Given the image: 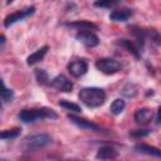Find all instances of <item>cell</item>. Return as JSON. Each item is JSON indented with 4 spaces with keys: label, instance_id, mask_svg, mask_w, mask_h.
Here are the masks:
<instances>
[{
    "label": "cell",
    "instance_id": "22",
    "mask_svg": "<svg viewBox=\"0 0 161 161\" xmlns=\"http://www.w3.org/2000/svg\"><path fill=\"white\" fill-rule=\"evenodd\" d=\"M117 4V1H111V0H101V1H96L94 3V6H97V8H111V6H113V5H116Z\"/></svg>",
    "mask_w": 161,
    "mask_h": 161
},
{
    "label": "cell",
    "instance_id": "4",
    "mask_svg": "<svg viewBox=\"0 0 161 161\" xmlns=\"http://www.w3.org/2000/svg\"><path fill=\"white\" fill-rule=\"evenodd\" d=\"M96 68L104 74H114L121 69L119 62L112 58H102L96 62Z\"/></svg>",
    "mask_w": 161,
    "mask_h": 161
},
{
    "label": "cell",
    "instance_id": "21",
    "mask_svg": "<svg viewBox=\"0 0 161 161\" xmlns=\"http://www.w3.org/2000/svg\"><path fill=\"white\" fill-rule=\"evenodd\" d=\"M1 86H3V91H1V98L4 102H11L13 98H14V92L11 89H8L4 84V82H1Z\"/></svg>",
    "mask_w": 161,
    "mask_h": 161
},
{
    "label": "cell",
    "instance_id": "7",
    "mask_svg": "<svg viewBox=\"0 0 161 161\" xmlns=\"http://www.w3.org/2000/svg\"><path fill=\"white\" fill-rule=\"evenodd\" d=\"M50 84H52L53 88H55L59 92H70L72 88H73V83L67 77H64L63 74L57 75L55 78H53Z\"/></svg>",
    "mask_w": 161,
    "mask_h": 161
},
{
    "label": "cell",
    "instance_id": "24",
    "mask_svg": "<svg viewBox=\"0 0 161 161\" xmlns=\"http://www.w3.org/2000/svg\"><path fill=\"white\" fill-rule=\"evenodd\" d=\"M157 123L161 125V107H158L157 109Z\"/></svg>",
    "mask_w": 161,
    "mask_h": 161
},
{
    "label": "cell",
    "instance_id": "14",
    "mask_svg": "<svg viewBox=\"0 0 161 161\" xmlns=\"http://www.w3.org/2000/svg\"><path fill=\"white\" fill-rule=\"evenodd\" d=\"M136 150L141 153H146V155H151V156H156V157H161V150L153 147V146H150V145H146V143H141V145H137L136 146Z\"/></svg>",
    "mask_w": 161,
    "mask_h": 161
},
{
    "label": "cell",
    "instance_id": "20",
    "mask_svg": "<svg viewBox=\"0 0 161 161\" xmlns=\"http://www.w3.org/2000/svg\"><path fill=\"white\" fill-rule=\"evenodd\" d=\"M35 78H36V80H38L39 84H47L48 80H49L48 73L44 69H36L35 70Z\"/></svg>",
    "mask_w": 161,
    "mask_h": 161
},
{
    "label": "cell",
    "instance_id": "1",
    "mask_svg": "<svg viewBox=\"0 0 161 161\" xmlns=\"http://www.w3.org/2000/svg\"><path fill=\"white\" fill-rule=\"evenodd\" d=\"M78 97L88 107H99L106 101L104 91L97 87H87V88L80 89Z\"/></svg>",
    "mask_w": 161,
    "mask_h": 161
},
{
    "label": "cell",
    "instance_id": "3",
    "mask_svg": "<svg viewBox=\"0 0 161 161\" xmlns=\"http://www.w3.org/2000/svg\"><path fill=\"white\" fill-rule=\"evenodd\" d=\"M52 142V137L47 133H38V135H33V136H28L23 140L20 147L24 151H34L42 147H45L47 145H49Z\"/></svg>",
    "mask_w": 161,
    "mask_h": 161
},
{
    "label": "cell",
    "instance_id": "23",
    "mask_svg": "<svg viewBox=\"0 0 161 161\" xmlns=\"http://www.w3.org/2000/svg\"><path fill=\"white\" fill-rule=\"evenodd\" d=\"M148 133H150L148 130H136V131H131L130 136H132V137H145Z\"/></svg>",
    "mask_w": 161,
    "mask_h": 161
},
{
    "label": "cell",
    "instance_id": "16",
    "mask_svg": "<svg viewBox=\"0 0 161 161\" xmlns=\"http://www.w3.org/2000/svg\"><path fill=\"white\" fill-rule=\"evenodd\" d=\"M119 44H122L127 50H128V53H131L135 58H140V52H138V49H137V47L131 42V40H127V39H122L121 42H119Z\"/></svg>",
    "mask_w": 161,
    "mask_h": 161
},
{
    "label": "cell",
    "instance_id": "6",
    "mask_svg": "<svg viewBox=\"0 0 161 161\" xmlns=\"http://www.w3.org/2000/svg\"><path fill=\"white\" fill-rule=\"evenodd\" d=\"M75 38H77V40H79L82 44H84L88 48H93L99 44L98 36L89 30H79L75 34Z\"/></svg>",
    "mask_w": 161,
    "mask_h": 161
},
{
    "label": "cell",
    "instance_id": "18",
    "mask_svg": "<svg viewBox=\"0 0 161 161\" xmlns=\"http://www.w3.org/2000/svg\"><path fill=\"white\" fill-rule=\"evenodd\" d=\"M59 106H62L63 108H65L68 111H72V112H80L82 111V108L77 103H73V102L67 101V99H60L59 101Z\"/></svg>",
    "mask_w": 161,
    "mask_h": 161
},
{
    "label": "cell",
    "instance_id": "19",
    "mask_svg": "<svg viewBox=\"0 0 161 161\" xmlns=\"http://www.w3.org/2000/svg\"><path fill=\"white\" fill-rule=\"evenodd\" d=\"M20 135V128L15 127V128H11V130H5L1 132L0 137L1 140H9V138H15Z\"/></svg>",
    "mask_w": 161,
    "mask_h": 161
},
{
    "label": "cell",
    "instance_id": "8",
    "mask_svg": "<svg viewBox=\"0 0 161 161\" xmlns=\"http://www.w3.org/2000/svg\"><path fill=\"white\" fill-rule=\"evenodd\" d=\"M68 70H69V73H70L73 77L78 78V77H80V75L86 74V72L88 70V64H87V62H86L84 59H78V60L72 62V63L68 65Z\"/></svg>",
    "mask_w": 161,
    "mask_h": 161
},
{
    "label": "cell",
    "instance_id": "17",
    "mask_svg": "<svg viewBox=\"0 0 161 161\" xmlns=\"http://www.w3.org/2000/svg\"><path fill=\"white\" fill-rule=\"evenodd\" d=\"M125 106H126V104H125V101L121 99V98H117V99H114V101L112 102L109 109H111V112H112L113 114H119V113L123 111Z\"/></svg>",
    "mask_w": 161,
    "mask_h": 161
},
{
    "label": "cell",
    "instance_id": "2",
    "mask_svg": "<svg viewBox=\"0 0 161 161\" xmlns=\"http://www.w3.org/2000/svg\"><path fill=\"white\" fill-rule=\"evenodd\" d=\"M44 118H57V113L49 108H31V109H23L19 113V119L24 123H31L36 119Z\"/></svg>",
    "mask_w": 161,
    "mask_h": 161
},
{
    "label": "cell",
    "instance_id": "10",
    "mask_svg": "<svg viewBox=\"0 0 161 161\" xmlns=\"http://www.w3.org/2000/svg\"><path fill=\"white\" fill-rule=\"evenodd\" d=\"M68 118H69V121H70L72 123H74L75 126H78V127H80V128H84V130H93V131H97V130H98V126H97L96 123H93V122H91V121H87V119H84V118H79V117H75V116H73V114H69Z\"/></svg>",
    "mask_w": 161,
    "mask_h": 161
},
{
    "label": "cell",
    "instance_id": "25",
    "mask_svg": "<svg viewBox=\"0 0 161 161\" xmlns=\"http://www.w3.org/2000/svg\"><path fill=\"white\" fill-rule=\"evenodd\" d=\"M59 161H80V160H77V158H65V160H59Z\"/></svg>",
    "mask_w": 161,
    "mask_h": 161
},
{
    "label": "cell",
    "instance_id": "15",
    "mask_svg": "<svg viewBox=\"0 0 161 161\" xmlns=\"http://www.w3.org/2000/svg\"><path fill=\"white\" fill-rule=\"evenodd\" d=\"M69 26H75V28H79L80 30H91V29H97V25H94L93 23L91 21H87V20H82V21H74V23H69L67 24Z\"/></svg>",
    "mask_w": 161,
    "mask_h": 161
},
{
    "label": "cell",
    "instance_id": "13",
    "mask_svg": "<svg viewBox=\"0 0 161 161\" xmlns=\"http://www.w3.org/2000/svg\"><path fill=\"white\" fill-rule=\"evenodd\" d=\"M47 52H48V45H44V47L39 48L38 50H35L33 54H30V55L26 58L28 65H33V64L38 63L39 60H42V59L44 58V55L47 54Z\"/></svg>",
    "mask_w": 161,
    "mask_h": 161
},
{
    "label": "cell",
    "instance_id": "5",
    "mask_svg": "<svg viewBox=\"0 0 161 161\" xmlns=\"http://www.w3.org/2000/svg\"><path fill=\"white\" fill-rule=\"evenodd\" d=\"M34 11H35V8L34 6H29V8L24 9V10H18L15 13L9 14L4 19V26L5 28H9L10 25H13V24H15V23H18V21H20V20L30 16L31 14H34Z\"/></svg>",
    "mask_w": 161,
    "mask_h": 161
},
{
    "label": "cell",
    "instance_id": "11",
    "mask_svg": "<svg viewBox=\"0 0 161 161\" xmlns=\"http://www.w3.org/2000/svg\"><path fill=\"white\" fill-rule=\"evenodd\" d=\"M132 15V10L128 8H122V9H117L111 13L109 19L113 21H126L131 18Z\"/></svg>",
    "mask_w": 161,
    "mask_h": 161
},
{
    "label": "cell",
    "instance_id": "9",
    "mask_svg": "<svg viewBox=\"0 0 161 161\" xmlns=\"http://www.w3.org/2000/svg\"><path fill=\"white\" fill-rule=\"evenodd\" d=\"M153 118V112L150 108H140L135 113V121L138 125H147L152 121Z\"/></svg>",
    "mask_w": 161,
    "mask_h": 161
},
{
    "label": "cell",
    "instance_id": "12",
    "mask_svg": "<svg viewBox=\"0 0 161 161\" xmlns=\"http://www.w3.org/2000/svg\"><path fill=\"white\" fill-rule=\"evenodd\" d=\"M96 157L98 160H112L117 157V151L112 146H102L98 148Z\"/></svg>",
    "mask_w": 161,
    "mask_h": 161
}]
</instances>
